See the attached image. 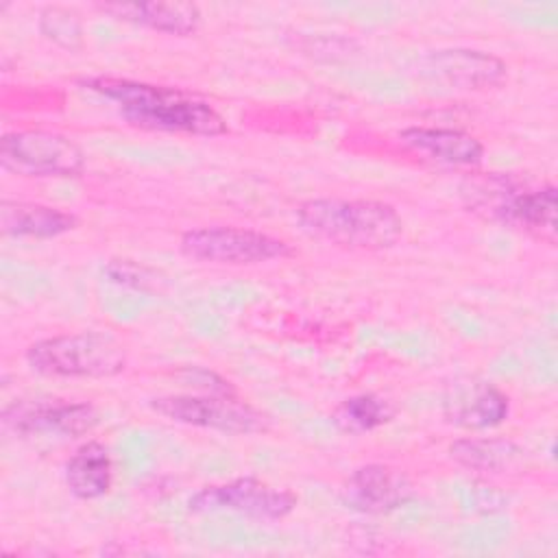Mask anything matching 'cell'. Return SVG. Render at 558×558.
Segmentation results:
<instances>
[{
	"instance_id": "obj_5",
	"label": "cell",
	"mask_w": 558,
	"mask_h": 558,
	"mask_svg": "<svg viewBox=\"0 0 558 558\" xmlns=\"http://www.w3.org/2000/svg\"><path fill=\"white\" fill-rule=\"evenodd\" d=\"M148 408L166 421L222 434L244 436L268 429V416L240 401L235 392L211 390L209 395H163L153 397Z\"/></svg>"
},
{
	"instance_id": "obj_18",
	"label": "cell",
	"mask_w": 558,
	"mask_h": 558,
	"mask_svg": "<svg viewBox=\"0 0 558 558\" xmlns=\"http://www.w3.org/2000/svg\"><path fill=\"white\" fill-rule=\"evenodd\" d=\"M392 414V405L386 399L373 392H360L342 399L340 405L333 410L331 418L338 429L347 434H366L386 425Z\"/></svg>"
},
{
	"instance_id": "obj_14",
	"label": "cell",
	"mask_w": 558,
	"mask_h": 558,
	"mask_svg": "<svg viewBox=\"0 0 558 558\" xmlns=\"http://www.w3.org/2000/svg\"><path fill=\"white\" fill-rule=\"evenodd\" d=\"M100 11L166 35L187 37L201 26V9L194 2H109Z\"/></svg>"
},
{
	"instance_id": "obj_10",
	"label": "cell",
	"mask_w": 558,
	"mask_h": 558,
	"mask_svg": "<svg viewBox=\"0 0 558 558\" xmlns=\"http://www.w3.org/2000/svg\"><path fill=\"white\" fill-rule=\"evenodd\" d=\"M414 497L410 477L388 464H362L344 480L340 488L342 504L362 514H386L405 506Z\"/></svg>"
},
{
	"instance_id": "obj_3",
	"label": "cell",
	"mask_w": 558,
	"mask_h": 558,
	"mask_svg": "<svg viewBox=\"0 0 558 558\" xmlns=\"http://www.w3.org/2000/svg\"><path fill=\"white\" fill-rule=\"evenodd\" d=\"M469 211L525 231L549 244L558 229V190L554 183L530 185L514 174L484 172L469 177L462 185Z\"/></svg>"
},
{
	"instance_id": "obj_11",
	"label": "cell",
	"mask_w": 558,
	"mask_h": 558,
	"mask_svg": "<svg viewBox=\"0 0 558 558\" xmlns=\"http://www.w3.org/2000/svg\"><path fill=\"white\" fill-rule=\"evenodd\" d=\"M442 414L447 423L462 429H490L508 418L510 399L486 379L460 377L445 388Z\"/></svg>"
},
{
	"instance_id": "obj_4",
	"label": "cell",
	"mask_w": 558,
	"mask_h": 558,
	"mask_svg": "<svg viewBox=\"0 0 558 558\" xmlns=\"http://www.w3.org/2000/svg\"><path fill=\"white\" fill-rule=\"evenodd\" d=\"M28 366L46 377H113L126 368V349L111 333L76 331L44 338L26 349Z\"/></svg>"
},
{
	"instance_id": "obj_1",
	"label": "cell",
	"mask_w": 558,
	"mask_h": 558,
	"mask_svg": "<svg viewBox=\"0 0 558 558\" xmlns=\"http://www.w3.org/2000/svg\"><path fill=\"white\" fill-rule=\"evenodd\" d=\"M83 87L116 102L118 113L131 126L201 137L227 133L225 118L207 100L177 87L116 76L85 78Z\"/></svg>"
},
{
	"instance_id": "obj_2",
	"label": "cell",
	"mask_w": 558,
	"mask_h": 558,
	"mask_svg": "<svg viewBox=\"0 0 558 558\" xmlns=\"http://www.w3.org/2000/svg\"><path fill=\"white\" fill-rule=\"evenodd\" d=\"M296 222L314 240L357 251L390 248L403 233L399 211L373 198H310L296 207Z\"/></svg>"
},
{
	"instance_id": "obj_13",
	"label": "cell",
	"mask_w": 558,
	"mask_h": 558,
	"mask_svg": "<svg viewBox=\"0 0 558 558\" xmlns=\"http://www.w3.org/2000/svg\"><path fill=\"white\" fill-rule=\"evenodd\" d=\"M399 142L412 153L445 166H475L484 155L482 142L460 129L408 126L399 133Z\"/></svg>"
},
{
	"instance_id": "obj_6",
	"label": "cell",
	"mask_w": 558,
	"mask_h": 558,
	"mask_svg": "<svg viewBox=\"0 0 558 558\" xmlns=\"http://www.w3.org/2000/svg\"><path fill=\"white\" fill-rule=\"evenodd\" d=\"M179 248L187 259L220 266H251L292 255L281 238L231 225L190 229L181 235Z\"/></svg>"
},
{
	"instance_id": "obj_19",
	"label": "cell",
	"mask_w": 558,
	"mask_h": 558,
	"mask_svg": "<svg viewBox=\"0 0 558 558\" xmlns=\"http://www.w3.org/2000/svg\"><path fill=\"white\" fill-rule=\"evenodd\" d=\"M39 33L61 48L76 50L83 46V26L76 11L59 4L44 7L39 13Z\"/></svg>"
},
{
	"instance_id": "obj_8",
	"label": "cell",
	"mask_w": 558,
	"mask_h": 558,
	"mask_svg": "<svg viewBox=\"0 0 558 558\" xmlns=\"http://www.w3.org/2000/svg\"><path fill=\"white\" fill-rule=\"evenodd\" d=\"M296 495L288 488H277L257 477H238L222 484H211L194 493L187 501L192 512H235L257 521H277L296 508Z\"/></svg>"
},
{
	"instance_id": "obj_17",
	"label": "cell",
	"mask_w": 558,
	"mask_h": 558,
	"mask_svg": "<svg viewBox=\"0 0 558 558\" xmlns=\"http://www.w3.org/2000/svg\"><path fill=\"white\" fill-rule=\"evenodd\" d=\"M68 490L83 501L109 495L113 484V460L109 449L98 440L83 442L63 464Z\"/></svg>"
},
{
	"instance_id": "obj_12",
	"label": "cell",
	"mask_w": 558,
	"mask_h": 558,
	"mask_svg": "<svg viewBox=\"0 0 558 558\" xmlns=\"http://www.w3.org/2000/svg\"><path fill=\"white\" fill-rule=\"evenodd\" d=\"M425 70L458 89H486L506 78V63L480 50H440L425 59Z\"/></svg>"
},
{
	"instance_id": "obj_20",
	"label": "cell",
	"mask_w": 558,
	"mask_h": 558,
	"mask_svg": "<svg viewBox=\"0 0 558 558\" xmlns=\"http://www.w3.org/2000/svg\"><path fill=\"white\" fill-rule=\"evenodd\" d=\"M102 275L118 286L133 288V290H155L159 286V275L133 259H109L102 266Z\"/></svg>"
},
{
	"instance_id": "obj_15",
	"label": "cell",
	"mask_w": 558,
	"mask_h": 558,
	"mask_svg": "<svg viewBox=\"0 0 558 558\" xmlns=\"http://www.w3.org/2000/svg\"><path fill=\"white\" fill-rule=\"evenodd\" d=\"M78 218L65 209L28 203V201H2L0 203V229L9 238H57L76 229Z\"/></svg>"
},
{
	"instance_id": "obj_9",
	"label": "cell",
	"mask_w": 558,
	"mask_h": 558,
	"mask_svg": "<svg viewBox=\"0 0 558 558\" xmlns=\"http://www.w3.org/2000/svg\"><path fill=\"white\" fill-rule=\"evenodd\" d=\"M98 410L87 401H68L59 397L20 399L2 410L4 429L20 438L61 436L78 438L98 425Z\"/></svg>"
},
{
	"instance_id": "obj_7",
	"label": "cell",
	"mask_w": 558,
	"mask_h": 558,
	"mask_svg": "<svg viewBox=\"0 0 558 558\" xmlns=\"http://www.w3.org/2000/svg\"><path fill=\"white\" fill-rule=\"evenodd\" d=\"M4 170L28 179H68L85 168L83 150L52 131H13L0 140Z\"/></svg>"
},
{
	"instance_id": "obj_16",
	"label": "cell",
	"mask_w": 558,
	"mask_h": 558,
	"mask_svg": "<svg viewBox=\"0 0 558 558\" xmlns=\"http://www.w3.org/2000/svg\"><path fill=\"white\" fill-rule=\"evenodd\" d=\"M449 458L469 471L490 475L521 473L527 464L525 449L506 438H458L449 445Z\"/></svg>"
}]
</instances>
